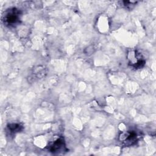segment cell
<instances>
[{
	"instance_id": "obj_5",
	"label": "cell",
	"mask_w": 156,
	"mask_h": 156,
	"mask_svg": "<svg viewBox=\"0 0 156 156\" xmlns=\"http://www.w3.org/2000/svg\"><path fill=\"white\" fill-rule=\"evenodd\" d=\"M7 127L9 130V131L12 133H16V132H18L19 131L21 130L22 126L20 124H16V123H13V124H9L7 126Z\"/></svg>"
},
{
	"instance_id": "obj_2",
	"label": "cell",
	"mask_w": 156,
	"mask_h": 156,
	"mask_svg": "<svg viewBox=\"0 0 156 156\" xmlns=\"http://www.w3.org/2000/svg\"><path fill=\"white\" fill-rule=\"evenodd\" d=\"M128 58L129 64L136 69L142 68L145 63V61L143 59L142 55L136 51H132L129 52Z\"/></svg>"
},
{
	"instance_id": "obj_1",
	"label": "cell",
	"mask_w": 156,
	"mask_h": 156,
	"mask_svg": "<svg viewBox=\"0 0 156 156\" xmlns=\"http://www.w3.org/2000/svg\"><path fill=\"white\" fill-rule=\"evenodd\" d=\"M20 20L19 10L15 8L8 9L4 12L2 16L4 23L8 26H15L18 24Z\"/></svg>"
},
{
	"instance_id": "obj_4",
	"label": "cell",
	"mask_w": 156,
	"mask_h": 156,
	"mask_svg": "<svg viewBox=\"0 0 156 156\" xmlns=\"http://www.w3.org/2000/svg\"><path fill=\"white\" fill-rule=\"evenodd\" d=\"M66 149L65 141L63 138H58L49 147L50 152L57 154L65 151Z\"/></svg>"
},
{
	"instance_id": "obj_3",
	"label": "cell",
	"mask_w": 156,
	"mask_h": 156,
	"mask_svg": "<svg viewBox=\"0 0 156 156\" xmlns=\"http://www.w3.org/2000/svg\"><path fill=\"white\" fill-rule=\"evenodd\" d=\"M137 134L134 131H128L123 132L119 135V140L122 141L125 146H132L137 141Z\"/></svg>"
}]
</instances>
